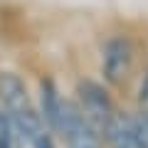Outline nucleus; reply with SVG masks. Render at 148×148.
Masks as SVG:
<instances>
[{
    "label": "nucleus",
    "mask_w": 148,
    "mask_h": 148,
    "mask_svg": "<svg viewBox=\"0 0 148 148\" xmlns=\"http://www.w3.org/2000/svg\"><path fill=\"white\" fill-rule=\"evenodd\" d=\"M54 133L64 141L67 148H104V136L101 131L82 114L77 101H62L59 119L54 123Z\"/></svg>",
    "instance_id": "f257e3e1"
},
{
    "label": "nucleus",
    "mask_w": 148,
    "mask_h": 148,
    "mask_svg": "<svg viewBox=\"0 0 148 148\" xmlns=\"http://www.w3.org/2000/svg\"><path fill=\"white\" fill-rule=\"evenodd\" d=\"M5 116L12 128L15 148H54L52 128L42 121L40 111L32 106V101L15 111H5Z\"/></svg>",
    "instance_id": "f03ea898"
},
{
    "label": "nucleus",
    "mask_w": 148,
    "mask_h": 148,
    "mask_svg": "<svg viewBox=\"0 0 148 148\" xmlns=\"http://www.w3.org/2000/svg\"><path fill=\"white\" fill-rule=\"evenodd\" d=\"M136 49L126 35H114L101 49V74L111 86H121L133 72Z\"/></svg>",
    "instance_id": "7ed1b4c3"
},
{
    "label": "nucleus",
    "mask_w": 148,
    "mask_h": 148,
    "mask_svg": "<svg viewBox=\"0 0 148 148\" xmlns=\"http://www.w3.org/2000/svg\"><path fill=\"white\" fill-rule=\"evenodd\" d=\"M77 104H79L82 114H84L99 131L104 128V123L109 121V116L116 111L109 91H106L99 82H91V79L79 82V86H77Z\"/></svg>",
    "instance_id": "20e7f679"
},
{
    "label": "nucleus",
    "mask_w": 148,
    "mask_h": 148,
    "mask_svg": "<svg viewBox=\"0 0 148 148\" xmlns=\"http://www.w3.org/2000/svg\"><path fill=\"white\" fill-rule=\"evenodd\" d=\"M101 136L106 148H143L138 119L136 114H128V111H114L101 128Z\"/></svg>",
    "instance_id": "39448f33"
},
{
    "label": "nucleus",
    "mask_w": 148,
    "mask_h": 148,
    "mask_svg": "<svg viewBox=\"0 0 148 148\" xmlns=\"http://www.w3.org/2000/svg\"><path fill=\"white\" fill-rule=\"evenodd\" d=\"M25 104H30L25 82L15 72H0V106H3V111H15Z\"/></svg>",
    "instance_id": "423d86ee"
},
{
    "label": "nucleus",
    "mask_w": 148,
    "mask_h": 148,
    "mask_svg": "<svg viewBox=\"0 0 148 148\" xmlns=\"http://www.w3.org/2000/svg\"><path fill=\"white\" fill-rule=\"evenodd\" d=\"M62 101H64L62 94L57 91V86L49 79H45L42 84H40V116H42V121L52 128V133H54V123H57V119H59Z\"/></svg>",
    "instance_id": "0eeeda50"
},
{
    "label": "nucleus",
    "mask_w": 148,
    "mask_h": 148,
    "mask_svg": "<svg viewBox=\"0 0 148 148\" xmlns=\"http://www.w3.org/2000/svg\"><path fill=\"white\" fill-rule=\"evenodd\" d=\"M138 106L148 111V69L143 74V79H141V86H138Z\"/></svg>",
    "instance_id": "6e6552de"
},
{
    "label": "nucleus",
    "mask_w": 148,
    "mask_h": 148,
    "mask_svg": "<svg viewBox=\"0 0 148 148\" xmlns=\"http://www.w3.org/2000/svg\"><path fill=\"white\" fill-rule=\"evenodd\" d=\"M3 119H5V111H3V106H0V123H3Z\"/></svg>",
    "instance_id": "1a4fd4ad"
}]
</instances>
